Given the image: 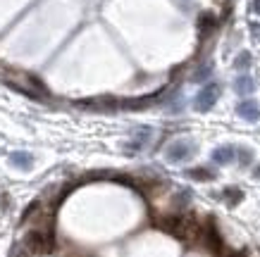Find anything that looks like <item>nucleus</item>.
<instances>
[{"mask_svg": "<svg viewBox=\"0 0 260 257\" xmlns=\"http://www.w3.org/2000/svg\"><path fill=\"white\" fill-rule=\"evenodd\" d=\"M50 248H53V234H50V229H43V226L31 229V231L22 238V252H24V257L46 255Z\"/></svg>", "mask_w": 260, "mask_h": 257, "instance_id": "nucleus-1", "label": "nucleus"}, {"mask_svg": "<svg viewBox=\"0 0 260 257\" xmlns=\"http://www.w3.org/2000/svg\"><path fill=\"white\" fill-rule=\"evenodd\" d=\"M193 153H196V143H193V140L191 138H177L167 145L165 157H167V162L177 164V162H186V160H191Z\"/></svg>", "mask_w": 260, "mask_h": 257, "instance_id": "nucleus-2", "label": "nucleus"}, {"mask_svg": "<svg viewBox=\"0 0 260 257\" xmlns=\"http://www.w3.org/2000/svg\"><path fill=\"white\" fill-rule=\"evenodd\" d=\"M217 98H220V84H208L196 93V98H193V107H196L198 112H208V109L217 102Z\"/></svg>", "mask_w": 260, "mask_h": 257, "instance_id": "nucleus-3", "label": "nucleus"}, {"mask_svg": "<svg viewBox=\"0 0 260 257\" xmlns=\"http://www.w3.org/2000/svg\"><path fill=\"white\" fill-rule=\"evenodd\" d=\"M237 115L246 122H258L260 119V105L255 100H241L237 105Z\"/></svg>", "mask_w": 260, "mask_h": 257, "instance_id": "nucleus-4", "label": "nucleus"}, {"mask_svg": "<svg viewBox=\"0 0 260 257\" xmlns=\"http://www.w3.org/2000/svg\"><path fill=\"white\" fill-rule=\"evenodd\" d=\"M10 164L17 167V169L29 171L34 167V155L26 153V150H15V153H10Z\"/></svg>", "mask_w": 260, "mask_h": 257, "instance_id": "nucleus-5", "label": "nucleus"}, {"mask_svg": "<svg viewBox=\"0 0 260 257\" xmlns=\"http://www.w3.org/2000/svg\"><path fill=\"white\" fill-rule=\"evenodd\" d=\"M237 157V150L232 148V145H220V148L213 150V155H210V160H213L215 164H229L232 160Z\"/></svg>", "mask_w": 260, "mask_h": 257, "instance_id": "nucleus-6", "label": "nucleus"}, {"mask_svg": "<svg viewBox=\"0 0 260 257\" xmlns=\"http://www.w3.org/2000/svg\"><path fill=\"white\" fill-rule=\"evenodd\" d=\"M234 91H237L239 95H251L253 91H255V79L248 77V74L237 77V81H234Z\"/></svg>", "mask_w": 260, "mask_h": 257, "instance_id": "nucleus-7", "label": "nucleus"}, {"mask_svg": "<svg viewBox=\"0 0 260 257\" xmlns=\"http://www.w3.org/2000/svg\"><path fill=\"white\" fill-rule=\"evenodd\" d=\"M148 140H150V129H148V126H143V129H139V131H136L134 138L129 140V145H132V150H143Z\"/></svg>", "mask_w": 260, "mask_h": 257, "instance_id": "nucleus-8", "label": "nucleus"}, {"mask_svg": "<svg viewBox=\"0 0 260 257\" xmlns=\"http://www.w3.org/2000/svg\"><path fill=\"white\" fill-rule=\"evenodd\" d=\"M251 64H253L251 53H248V50H244V53H239V55H237V60H234V69L244 71V69H248Z\"/></svg>", "mask_w": 260, "mask_h": 257, "instance_id": "nucleus-9", "label": "nucleus"}, {"mask_svg": "<svg viewBox=\"0 0 260 257\" xmlns=\"http://www.w3.org/2000/svg\"><path fill=\"white\" fill-rule=\"evenodd\" d=\"M186 176L189 179H201V181H210L215 176L213 171H208V169H189L186 171Z\"/></svg>", "mask_w": 260, "mask_h": 257, "instance_id": "nucleus-10", "label": "nucleus"}, {"mask_svg": "<svg viewBox=\"0 0 260 257\" xmlns=\"http://www.w3.org/2000/svg\"><path fill=\"white\" fill-rule=\"evenodd\" d=\"M198 26H201V31H203V33H208V29H213V26H215V17L210 15V12L201 15V19H198Z\"/></svg>", "mask_w": 260, "mask_h": 257, "instance_id": "nucleus-11", "label": "nucleus"}, {"mask_svg": "<svg viewBox=\"0 0 260 257\" xmlns=\"http://www.w3.org/2000/svg\"><path fill=\"white\" fill-rule=\"evenodd\" d=\"M210 74H213V67H210V64H203V67H198V69L193 71V77H191V79L198 84V81H205Z\"/></svg>", "mask_w": 260, "mask_h": 257, "instance_id": "nucleus-12", "label": "nucleus"}, {"mask_svg": "<svg viewBox=\"0 0 260 257\" xmlns=\"http://www.w3.org/2000/svg\"><path fill=\"white\" fill-rule=\"evenodd\" d=\"M224 198L229 200V205H237V200H241L244 193H241L239 188H227V191H224Z\"/></svg>", "mask_w": 260, "mask_h": 257, "instance_id": "nucleus-13", "label": "nucleus"}, {"mask_svg": "<svg viewBox=\"0 0 260 257\" xmlns=\"http://www.w3.org/2000/svg\"><path fill=\"white\" fill-rule=\"evenodd\" d=\"M248 31H251V39L255 43H260V22H251L248 24Z\"/></svg>", "mask_w": 260, "mask_h": 257, "instance_id": "nucleus-14", "label": "nucleus"}, {"mask_svg": "<svg viewBox=\"0 0 260 257\" xmlns=\"http://www.w3.org/2000/svg\"><path fill=\"white\" fill-rule=\"evenodd\" d=\"M237 157L241 160V164H248L251 162V157H253V153L251 150H246V148H241V150H237Z\"/></svg>", "mask_w": 260, "mask_h": 257, "instance_id": "nucleus-15", "label": "nucleus"}, {"mask_svg": "<svg viewBox=\"0 0 260 257\" xmlns=\"http://www.w3.org/2000/svg\"><path fill=\"white\" fill-rule=\"evenodd\" d=\"M251 10L255 12V15H260V0H253V3H251Z\"/></svg>", "mask_w": 260, "mask_h": 257, "instance_id": "nucleus-16", "label": "nucleus"}, {"mask_svg": "<svg viewBox=\"0 0 260 257\" xmlns=\"http://www.w3.org/2000/svg\"><path fill=\"white\" fill-rule=\"evenodd\" d=\"M253 176H255V179H260V164L255 167V171H253Z\"/></svg>", "mask_w": 260, "mask_h": 257, "instance_id": "nucleus-17", "label": "nucleus"}]
</instances>
